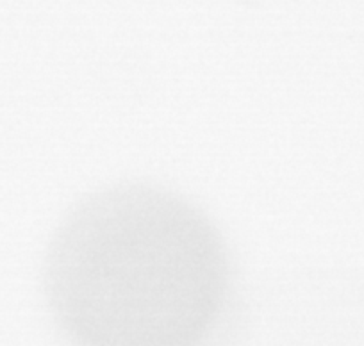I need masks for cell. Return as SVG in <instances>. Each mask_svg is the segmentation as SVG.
Returning a JSON list of instances; mask_svg holds the SVG:
<instances>
[{
    "instance_id": "6da1fadb",
    "label": "cell",
    "mask_w": 364,
    "mask_h": 346,
    "mask_svg": "<svg viewBox=\"0 0 364 346\" xmlns=\"http://www.w3.org/2000/svg\"><path fill=\"white\" fill-rule=\"evenodd\" d=\"M45 288L82 346H195L225 306L230 266L211 220L170 191H97L55 232Z\"/></svg>"
}]
</instances>
